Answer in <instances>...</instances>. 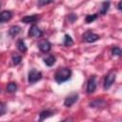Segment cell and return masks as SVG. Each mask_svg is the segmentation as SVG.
<instances>
[{"label":"cell","instance_id":"obj_22","mask_svg":"<svg viewBox=\"0 0 122 122\" xmlns=\"http://www.w3.org/2000/svg\"><path fill=\"white\" fill-rule=\"evenodd\" d=\"M0 115H4L5 114V112H6V110H7V108H6V104L4 103V102H1V104H0Z\"/></svg>","mask_w":122,"mask_h":122},{"label":"cell","instance_id":"obj_10","mask_svg":"<svg viewBox=\"0 0 122 122\" xmlns=\"http://www.w3.org/2000/svg\"><path fill=\"white\" fill-rule=\"evenodd\" d=\"M12 17V12L10 10H3L0 13V22L4 23L9 20H10Z\"/></svg>","mask_w":122,"mask_h":122},{"label":"cell","instance_id":"obj_12","mask_svg":"<svg viewBox=\"0 0 122 122\" xmlns=\"http://www.w3.org/2000/svg\"><path fill=\"white\" fill-rule=\"evenodd\" d=\"M105 105H106V102L104 100H102L101 98H96L90 103V106L92 108H99V107H103Z\"/></svg>","mask_w":122,"mask_h":122},{"label":"cell","instance_id":"obj_5","mask_svg":"<svg viewBox=\"0 0 122 122\" xmlns=\"http://www.w3.org/2000/svg\"><path fill=\"white\" fill-rule=\"evenodd\" d=\"M29 36H30V37H35V38H39V37H41L42 36V30L36 26V25H32L30 28V30H29Z\"/></svg>","mask_w":122,"mask_h":122},{"label":"cell","instance_id":"obj_3","mask_svg":"<svg viewBox=\"0 0 122 122\" xmlns=\"http://www.w3.org/2000/svg\"><path fill=\"white\" fill-rule=\"evenodd\" d=\"M82 38H83V40H84L85 42H87V43H93V42L99 40V39H100V36H99L98 34H96V33L91 31V30H88V31H86V32L82 35Z\"/></svg>","mask_w":122,"mask_h":122},{"label":"cell","instance_id":"obj_21","mask_svg":"<svg viewBox=\"0 0 122 122\" xmlns=\"http://www.w3.org/2000/svg\"><path fill=\"white\" fill-rule=\"evenodd\" d=\"M11 60H12V63H13V65H18V64H20V62L22 61V57H21L20 55H17V54H13V55H12V58H11Z\"/></svg>","mask_w":122,"mask_h":122},{"label":"cell","instance_id":"obj_13","mask_svg":"<svg viewBox=\"0 0 122 122\" xmlns=\"http://www.w3.org/2000/svg\"><path fill=\"white\" fill-rule=\"evenodd\" d=\"M110 5H111L110 2H103V3H101V6L99 8V14H101V15L106 14L107 11L109 10Z\"/></svg>","mask_w":122,"mask_h":122},{"label":"cell","instance_id":"obj_24","mask_svg":"<svg viewBox=\"0 0 122 122\" xmlns=\"http://www.w3.org/2000/svg\"><path fill=\"white\" fill-rule=\"evenodd\" d=\"M51 3H53V1H38V5L39 6L48 5V4H51Z\"/></svg>","mask_w":122,"mask_h":122},{"label":"cell","instance_id":"obj_11","mask_svg":"<svg viewBox=\"0 0 122 122\" xmlns=\"http://www.w3.org/2000/svg\"><path fill=\"white\" fill-rule=\"evenodd\" d=\"M39 19V16L37 14H32V15H27L21 19V21L25 24H30V23H35Z\"/></svg>","mask_w":122,"mask_h":122},{"label":"cell","instance_id":"obj_4","mask_svg":"<svg viewBox=\"0 0 122 122\" xmlns=\"http://www.w3.org/2000/svg\"><path fill=\"white\" fill-rule=\"evenodd\" d=\"M42 78V73L36 70H31L29 71L28 74V81L30 84H33L37 81H39Z\"/></svg>","mask_w":122,"mask_h":122},{"label":"cell","instance_id":"obj_2","mask_svg":"<svg viewBox=\"0 0 122 122\" xmlns=\"http://www.w3.org/2000/svg\"><path fill=\"white\" fill-rule=\"evenodd\" d=\"M115 78H116V72L114 71H110L106 74L105 79H104V89L105 90L110 89L112 85L113 84V82L115 81Z\"/></svg>","mask_w":122,"mask_h":122},{"label":"cell","instance_id":"obj_15","mask_svg":"<svg viewBox=\"0 0 122 122\" xmlns=\"http://www.w3.org/2000/svg\"><path fill=\"white\" fill-rule=\"evenodd\" d=\"M55 57L53 56V55H49V56H47L46 58H44V62H45V64L47 65V66H49V67H51L52 65H54V63H55Z\"/></svg>","mask_w":122,"mask_h":122},{"label":"cell","instance_id":"obj_26","mask_svg":"<svg viewBox=\"0 0 122 122\" xmlns=\"http://www.w3.org/2000/svg\"><path fill=\"white\" fill-rule=\"evenodd\" d=\"M117 9H118L119 10H122V1L118 2V4H117Z\"/></svg>","mask_w":122,"mask_h":122},{"label":"cell","instance_id":"obj_7","mask_svg":"<svg viewBox=\"0 0 122 122\" xmlns=\"http://www.w3.org/2000/svg\"><path fill=\"white\" fill-rule=\"evenodd\" d=\"M78 97H79V95H78V93H72V94H71V95H69L68 97H66V99H65V101H64V105L66 106V107H71L77 100H78Z\"/></svg>","mask_w":122,"mask_h":122},{"label":"cell","instance_id":"obj_14","mask_svg":"<svg viewBox=\"0 0 122 122\" xmlns=\"http://www.w3.org/2000/svg\"><path fill=\"white\" fill-rule=\"evenodd\" d=\"M21 31V28L19 27V26H11L10 28V30H9V34L11 36V37H14V36H16L19 32Z\"/></svg>","mask_w":122,"mask_h":122},{"label":"cell","instance_id":"obj_17","mask_svg":"<svg viewBox=\"0 0 122 122\" xmlns=\"http://www.w3.org/2000/svg\"><path fill=\"white\" fill-rule=\"evenodd\" d=\"M17 49L21 51V52H26L27 51V46H26V44H25V42L23 41V40H21V39H19L18 41H17Z\"/></svg>","mask_w":122,"mask_h":122},{"label":"cell","instance_id":"obj_6","mask_svg":"<svg viewBox=\"0 0 122 122\" xmlns=\"http://www.w3.org/2000/svg\"><path fill=\"white\" fill-rule=\"evenodd\" d=\"M95 89H96V80H95V76L92 75V77L89 78V80L87 82V92L92 93V92H94Z\"/></svg>","mask_w":122,"mask_h":122},{"label":"cell","instance_id":"obj_1","mask_svg":"<svg viewBox=\"0 0 122 122\" xmlns=\"http://www.w3.org/2000/svg\"><path fill=\"white\" fill-rule=\"evenodd\" d=\"M71 76V71L69 68H61L56 71L54 73V80L58 83L61 84L63 82L68 81Z\"/></svg>","mask_w":122,"mask_h":122},{"label":"cell","instance_id":"obj_19","mask_svg":"<svg viewBox=\"0 0 122 122\" xmlns=\"http://www.w3.org/2000/svg\"><path fill=\"white\" fill-rule=\"evenodd\" d=\"M97 18V14L96 13H94V14H88L87 16H86V18H85V21H86V23H92V22H93L95 19Z\"/></svg>","mask_w":122,"mask_h":122},{"label":"cell","instance_id":"obj_18","mask_svg":"<svg viewBox=\"0 0 122 122\" xmlns=\"http://www.w3.org/2000/svg\"><path fill=\"white\" fill-rule=\"evenodd\" d=\"M16 90H17V85H16V83L10 82V83L8 84V86H7V91H8L9 92H14Z\"/></svg>","mask_w":122,"mask_h":122},{"label":"cell","instance_id":"obj_20","mask_svg":"<svg viewBox=\"0 0 122 122\" xmlns=\"http://www.w3.org/2000/svg\"><path fill=\"white\" fill-rule=\"evenodd\" d=\"M112 54L115 56H122V50L118 47H114L112 49Z\"/></svg>","mask_w":122,"mask_h":122},{"label":"cell","instance_id":"obj_9","mask_svg":"<svg viewBox=\"0 0 122 122\" xmlns=\"http://www.w3.org/2000/svg\"><path fill=\"white\" fill-rule=\"evenodd\" d=\"M38 48L42 52H49L51 51V44L48 40H44V41L39 43Z\"/></svg>","mask_w":122,"mask_h":122},{"label":"cell","instance_id":"obj_8","mask_svg":"<svg viewBox=\"0 0 122 122\" xmlns=\"http://www.w3.org/2000/svg\"><path fill=\"white\" fill-rule=\"evenodd\" d=\"M54 111H51V110H44L42 111L40 113H39V119H38V122H43L45 119L54 115Z\"/></svg>","mask_w":122,"mask_h":122},{"label":"cell","instance_id":"obj_25","mask_svg":"<svg viewBox=\"0 0 122 122\" xmlns=\"http://www.w3.org/2000/svg\"><path fill=\"white\" fill-rule=\"evenodd\" d=\"M61 122H73V119H72L71 117H68V118H66V119L62 120Z\"/></svg>","mask_w":122,"mask_h":122},{"label":"cell","instance_id":"obj_23","mask_svg":"<svg viewBox=\"0 0 122 122\" xmlns=\"http://www.w3.org/2000/svg\"><path fill=\"white\" fill-rule=\"evenodd\" d=\"M68 18H69V20H70V22H71V23H73V22H74V20H76V19H77V16H76L75 14L71 13V14H69Z\"/></svg>","mask_w":122,"mask_h":122},{"label":"cell","instance_id":"obj_16","mask_svg":"<svg viewBox=\"0 0 122 122\" xmlns=\"http://www.w3.org/2000/svg\"><path fill=\"white\" fill-rule=\"evenodd\" d=\"M63 44H64L65 47H71V46L73 45V40H72V38L69 34H65Z\"/></svg>","mask_w":122,"mask_h":122}]
</instances>
